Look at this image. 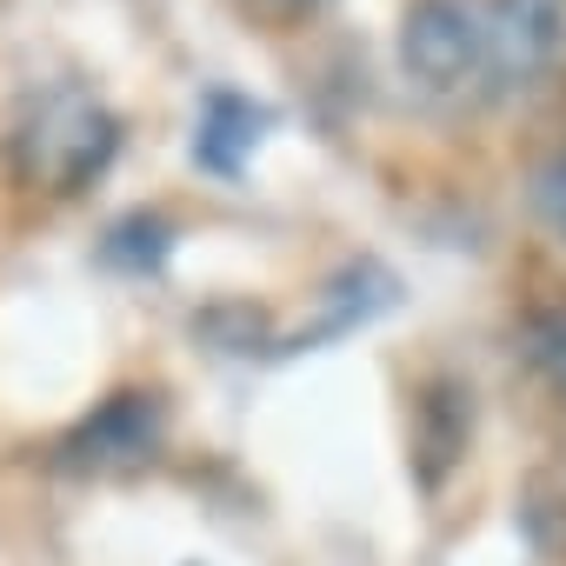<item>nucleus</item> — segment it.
<instances>
[{
  "mask_svg": "<svg viewBox=\"0 0 566 566\" xmlns=\"http://www.w3.org/2000/svg\"><path fill=\"white\" fill-rule=\"evenodd\" d=\"M154 433H160V413L147 394H120L101 407V420H87V447H107L101 460H134L154 447Z\"/></svg>",
  "mask_w": 566,
  "mask_h": 566,
  "instance_id": "obj_5",
  "label": "nucleus"
},
{
  "mask_svg": "<svg viewBox=\"0 0 566 566\" xmlns=\"http://www.w3.org/2000/svg\"><path fill=\"white\" fill-rule=\"evenodd\" d=\"M260 14H273V21H307V14H321V8H334V0H253Z\"/></svg>",
  "mask_w": 566,
  "mask_h": 566,
  "instance_id": "obj_8",
  "label": "nucleus"
},
{
  "mask_svg": "<svg viewBox=\"0 0 566 566\" xmlns=\"http://www.w3.org/2000/svg\"><path fill=\"white\" fill-rule=\"evenodd\" d=\"M486 101H526L566 67V0H480Z\"/></svg>",
  "mask_w": 566,
  "mask_h": 566,
  "instance_id": "obj_3",
  "label": "nucleus"
},
{
  "mask_svg": "<svg viewBox=\"0 0 566 566\" xmlns=\"http://www.w3.org/2000/svg\"><path fill=\"white\" fill-rule=\"evenodd\" d=\"M533 360H539V374L553 380V394L566 400V314H546V321L533 327Z\"/></svg>",
  "mask_w": 566,
  "mask_h": 566,
  "instance_id": "obj_6",
  "label": "nucleus"
},
{
  "mask_svg": "<svg viewBox=\"0 0 566 566\" xmlns=\"http://www.w3.org/2000/svg\"><path fill=\"white\" fill-rule=\"evenodd\" d=\"M400 74L447 107L486 101V14L480 0H407Z\"/></svg>",
  "mask_w": 566,
  "mask_h": 566,
  "instance_id": "obj_2",
  "label": "nucleus"
},
{
  "mask_svg": "<svg viewBox=\"0 0 566 566\" xmlns=\"http://www.w3.org/2000/svg\"><path fill=\"white\" fill-rule=\"evenodd\" d=\"M266 107H253L247 94H207V107H200V120H193V160L207 167V174H240L247 167V154L266 140Z\"/></svg>",
  "mask_w": 566,
  "mask_h": 566,
  "instance_id": "obj_4",
  "label": "nucleus"
},
{
  "mask_svg": "<svg viewBox=\"0 0 566 566\" xmlns=\"http://www.w3.org/2000/svg\"><path fill=\"white\" fill-rule=\"evenodd\" d=\"M120 154V120L114 107L81 87V81H41L8 127V167L21 187L34 193H81L107 174V160Z\"/></svg>",
  "mask_w": 566,
  "mask_h": 566,
  "instance_id": "obj_1",
  "label": "nucleus"
},
{
  "mask_svg": "<svg viewBox=\"0 0 566 566\" xmlns=\"http://www.w3.org/2000/svg\"><path fill=\"white\" fill-rule=\"evenodd\" d=\"M539 213L553 220V233L566 240V147L539 167Z\"/></svg>",
  "mask_w": 566,
  "mask_h": 566,
  "instance_id": "obj_7",
  "label": "nucleus"
}]
</instances>
